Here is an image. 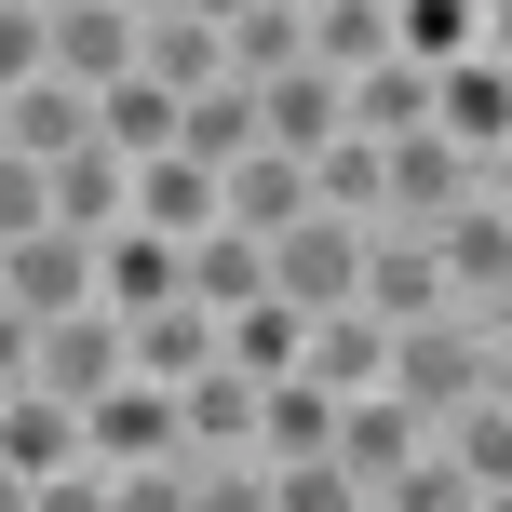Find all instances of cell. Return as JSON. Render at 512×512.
I'll list each match as a JSON object with an SVG mask.
<instances>
[{"instance_id":"obj_18","label":"cell","mask_w":512,"mask_h":512,"mask_svg":"<svg viewBox=\"0 0 512 512\" xmlns=\"http://www.w3.org/2000/svg\"><path fill=\"white\" fill-rule=\"evenodd\" d=\"M176 459H256V378H189L176 391Z\"/></svg>"},{"instance_id":"obj_1","label":"cell","mask_w":512,"mask_h":512,"mask_svg":"<svg viewBox=\"0 0 512 512\" xmlns=\"http://www.w3.org/2000/svg\"><path fill=\"white\" fill-rule=\"evenodd\" d=\"M378 391L432 432V418H459V405H486V391H512V337H486V324H418V337H391Z\"/></svg>"},{"instance_id":"obj_17","label":"cell","mask_w":512,"mask_h":512,"mask_svg":"<svg viewBox=\"0 0 512 512\" xmlns=\"http://www.w3.org/2000/svg\"><path fill=\"white\" fill-rule=\"evenodd\" d=\"M95 310H108V324H149V310H176V243L108 230V243H95Z\"/></svg>"},{"instance_id":"obj_26","label":"cell","mask_w":512,"mask_h":512,"mask_svg":"<svg viewBox=\"0 0 512 512\" xmlns=\"http://www.w3.org/2000/svg\"><path fill=\"white\" fill-rule=\"evenodd\" d=\"M189 472V512H270V472L256 459H176Z\"/></svg>"},{"instance_id":"obj_13","label":"cell","mask_w":512,"mask_h":512,"mask_svg":"<svg viewBox=\"0 0 512 512\" xmlns=\"http://www.w3.org/2000/svg\"><path fill=\"white\" fill-rule=\"evenodd\" d=\"M256 149H283V162H324L337 149V135H351V122H337V81H310V68H283V81H256Z\"/></svg>"},{"instance_id":"obj_8","label":"cell","mask_w":512,"mask_h":512,"mask_svg":"<svg viewBox=\"0 0 512 512\" xmlns=\"http://www.w3.org/2000/svg\"><path fill=\"white\" fill-rule=\"evenodd\" d=\"M351 310H364L378 337L445 324V270H432V243H418V230H364V283H351Z\"/></svg>"},{"instance_id":"obj_15","label":"cell","mask_w":512,"mask_h":512,"mask_svg":"<svg viewBox=\"0 0 512 512\" xmlns=\"http://www.w3.org/2000/svg\"><path fill=\"white\" fill-rule=\"evenodd\" d=\"M297 68H310V81H364V68H391V0H310Z\"/></svg>"},{"instance_id":"obj_30","label":"cell","mask_w":512,"mask_h":512,"mask_svg":"<svg viewBox=\"0 0 512 512\" xmlns=\"http://www.w3.org/2000/svg\"><path fill=\"white\" fill-rule=\"evenodd\" d=\"M0 391H27V324L0 310Z\"/></svg>"},{"instance_id":"obj_5","label":"cell","mask_w":512,"mask_h":512,"mask_svg":"<svg viewBox=\"0 0 512 512\" xmlns=\"http://www.w3.org/2000/svg\"><path fill=\"white\" fill-rule=\"evenodd\" d=\"M135 364H122V324H108V310H68V324H27V391H41V405H95V391H122Z\"/></svg>"},{"instance_id":"obj_12","label":"cell","mask_w":512,"mask_h":512,"mask_svg":"<svg viewBox=\"0 0 512 512\" xmlns=\"http://www.w3.org/2000/svg\"><path fill=\"white\" fill-rule=\"evenodd\" d=\"M297 216H310V162L256 149V162H230V176H216V230H243V243H283Z\"/></svg>"},{"instance_id":"obj_7","label":"cell","mask_w":512,"mask_h":512,"mask_svg":"<svg viewBox=\"0 0 512 512\" xmlns=\"http://www.w3.org/2000/svg\"><path fill=\"white\" fill-rule=\"evenodd\" d=\"M81 472H176V391L122 378L81 405Z\"/></svg>"},{"instance_id":"obj_19","label":"cell","mask_w":512,"mask_h":512,"mask_svg":"<svg viewBox=\"0 0 512 512\" xmlns=\"http://www.w3.org/2000/svg\"><path fill=\"white\" fill-rule=\"evenodd\" d=\"M0 472H14V486L81 472V418H68V405H41V391H0Z\"/></svg>"},{"instance_id":"obj_29","label":"cell","mask_w":512,"mask_h":512,"mask_svg":"<svg viewBox=\"0 0 512 512\" xmlns=\"http://www.w3.org/2000/svg\"><path fill=\"white\" fill-rule=\"evenodd\" d=\"M27 512H108V486L95 472H54V486H27Z\"/></svg>"},{"instance_id":"obj_11","label":"cell","mask_w":512,"mask_h":512,"mask_svg":"<svg viewBox=\"0 0 512 512\" xmlns=\"http://www.w3.org/2000/svg\"><path fill=\"white\" fill-rule=\"evenodd\" d=\"M391 364V337L364 324V310H324V324H297V391H324V405H364Z\"/></svg>"},{"instance_id":"obj_21","label":"cell","mask_w":512,"mask_h":512,"mask_svg":"<svg viewBox=\"0 0 512 512\" xmlns=\"http://www.w3.org/2000/svg\"><path fill=\"white\" fill-rule=\"evenodd\" d=\"M432 459L459 472V486L512 499V391H486V405H459V418H432Z\"/></svg>"},{"instance_id":"obj_24","label":"cell","mask_w":512,"mask_h":512,"mask_svg":"<svg viewBox=\"0 0 512 512\" xmlns=\"http://www.w3.org/2000/svg\"><path fill=\"white\" fill-rule=\"evenodd\" d=\"M378 512H512V499H486V486H459V472H445L432 445H418V459H405V472H391V486H378Z\"/></svg>"},{"instance_id":"obj_27","label":"cell","mask_w":512,"mask_h":512,"mask_svg":"<svg viewBox=\"0 0 512 512\" xmlns=\"http://www.w3.org/2000/svg\"><path fill=\"white\" fill-rule=\"evenodd\" d=\"M41 81V0H0V95Z\"/></svg>"},{"instance_id":"obj_23","label":"cell","mask_w":512,"mask_h":512,"mask_svg":"<svg viewBox=\"0 0 512 512\" xmlns=\"http://www.w3.org/2000/svg\"><path fill=\"white\" fill-rule=\"evenodd\" d=\"M324 445H337V405H324V391H297V378L256 391V472H297V459H324Z\"/></svg>"},{"instance_id":"obj_22","label":"cell","mask_w":512,"mask_h":512,"mask_svg":"<svg viewBox=\"0 0 512 512\" xmlns=\"http://www.w3.org/2000/svg\"><path fill=\"white\" fill-rule=\"evenodd\" d=\"M162 162H189V176H230V162H256V108H243V81L189 95V108H176V149H162Z\"/></svg>"},{"instance_id":"obj_6","label":"cell","mask_w":512,"mask_h":512,"mask_svg":"<svg viewBox=\"0 0 512 512\" xmlns=\"http://www.w3.org/2000/svg\"><path fill=\"white\" fill-rule=\"evenodd\" d=\"M351 283H364V230H337V216H297L270 243V310H297V324L351 310Z\"/></svg>"},{"instance_id":"obj_2","label":"cell","mask_w":512,"mask_h":512,"mask_svg":"<svg viewBox=\"0 0 512 512\" xmlns=\"http://www.w3.org/2000/svg\"><path fill=\"white\" fill-rule=\"evenodd\" d=\"M135 81L149 95H216L230 81V41H216V0H135Z\"/></svg>"},{"instance_id":"obj_9","label":"cell","mask_w":512,"mask_h":512,"mask_svg":"<svg viewBox=\"0 0 512 512\" xmlns=\"http://www.w3.org/2000/svg\"><path fill=\"white\" fill-rule=\"evenodd\" d=\"M0 310H14V324H68V310H95V243H68V230L0 243Z\"/></svg>"},{"instance_id":"obj_31","label":"cell","mask_w":512,"mask_h":512,"mask_svg":"<svg viewBox=\"0 0 512 512\" xmlns=\"http://www.w3.org/2000/svg\"><path fill=\"white\" fill-rule=\"evenodd\" d=\"M0 512H27V486H14V472H0Z\"/></svg>"},{"instance_id":"obj_28","label":"cell","mask_w":512,"mask_h":512,"mask_svg":"<svg viewBox=\"0 0 512 512\" xmlns=\"http://www.w3.org/2000/svg\"><path fill=\"white\" fill-rule=\"evenodd\" d=\"M27 230H54L41 216V162H0V243H27Z\"/></svg>"},{"instance_id":"obj_10","label":"cell","mask_w":512,"mask_h":512,"mask_svg":"<svg viewBox=\"0 0 512 512\" xmlns=\"http://www.w3.org/2000/svg\"><path fill=\"white\" fill-rule=\"evenodd\" d=\"M95 149V95H68V81H27V95H0V162H81Z\"/></svg>"},{"instance_id":"obj_4","label":"cell","mask_w":512,"mask_h":512,"mask_svg":"<svg viewBox=\"0 0 512 512\" xmlns=\"http://www.w3.org/2000/svg\"><path fill=\"white\" fill-rule=\"evenodd\" d=\"M472 189H512V176L459 162L445 135H405V149H378V230H445V216H459Z\"/></svg>"},{"instance_id":"obj_16","label":"cell","mask_w":512,"mask_h":512,"mask_svg":"<svg viewBox=\"0 0 512 512\" xmlns=\"http://www.w3.org/2000/svg\"><path fill=\"white\" fill-rule=\"evenodd\" d=\"M216 41H230V81L256 95V81H283V68H297L310 0H216Z\"/></svg>"},{"instance_id":"obj_3","label":"cell","mask_w":512,"mask_h":512,"mask_svg":"<svg viewBox=\"0 0 512 512\" xmlns=\"http://www.w3.org/2000/svg\"><path fill=\"white\" fill-rule=\"evenodd\" d=\"M41 81H68V95L135 81V0H41Z\"/></svg>"},{"instance_id":"obj_25","label":"cell","mask_w":512,"mask_h":512,"mask_svg":"<svg viewBox=\"0 0 512 512\" xmlns=\"http://www.w3.org/2000/svg\"><path fill=\"white\" fill-rule=\"evenodd\" d=\"M270 512H378V499H364L337 459H297V472H270Z\"/></svg>"},{"instance_id":"obj_14","label":"cell","mask_w":512,"mask_h":512,"mask_svg":"<svg viewBox=\"0 0 512 512\" xmlns=\"http://www.w3.org/2000/svg\"><path fill=\"white\" fill-rule=\"evenodd\" d=\"M418 445H432V432H418V418H405V405H391V391H364V405H337V445H324V459H337V472H351V486H364V499H378V486H391V472H405V459H418Z\"/></svg>"},{"instance_id":"obj_20","label":"cell","mask_w":512,"mask_h":512,"mask_svg":"<svg viewBox=\"0 0 512 512\" xmlns=\"http://www.w3.org/2000/svg\"><path fill=\"white\" fill-rule=\"evenodd\" d=\"M122 364L149 391H189V378H216V324L176 297V310H149V324H122Z\"/></svg>"}]
</instances>
